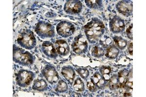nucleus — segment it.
I'll list each match as a JSON object with an SVG mask.
<instances>
[{
	"mask_svg": "<svg viewBox=\"0 0 146 97\" xmlns=\"http://www.w3.org/2000/svg\"><path fill=\"white\" fill-rule=\"evenodd\" d=\"M84 32L90 43H96L100 40L101 36L104 33V24L98 18H93L85 26Z\"/></svg>",
	"mask_w": 146,
	"mask_h": 97,
	"instance_id": "obj_1",
	"label": "nucleus"
},
{
	"mask_svg": "<svg viewBox=\"0 0 146 97\" xmlns=\"http://www.w3.org/2000/svg\"><path fill=\"white\" fill-rule=\"evenodd\" d=\"M17 42L23 48L32 49L36 46V40L33 32L27 29L19 34L17 38Z\"/></svg>",
	"mask_w": 146,
	"mask_h": 97,
	"instance_id": "obj_2",
	"label": "nucleus"
},
{
	"mask_svg": "<svg viewBox=\"0 0 146 97\" xmlns=\"http://www.w3.org/2000/svg\"><path fill=\"white\" fill-rule=\"evenodd\" d=\"M13 54L14 61L20 65L28 66L33 63V56L25 49L14 45Z\"/></svg>",
	"mask_w": 146,
	"mask_h": 97,
	"instance_id": "obj_3",
	"label": "nucleus"
},
{
	"mask_svg": "<svg viewBox=\"0 0 146 97\" xmlns=\"http://www.w3.org/2000/svg\"><path fill=\"white\" fill-rule=\"evenodd\" d=\"M35 32L42 38H52L55 36L54 27L44 21H40L37 23Z\"/></svg>",
	"mask_w": 146,
	"mask_h": 97,
	"instance_id": "obj_4",
	"label": "nucleus"
},
{
	"mask_svg": "<svg viewBox=\"0 0 146 97\" xmlns=\"http://www.w3.org/2000/svg\"><path fill=\"white\" fill-rule=\"evenodd\" d=\"M33 73L26 70L20 71L16 75V81L17 84L21 87H25L30 84L33 79Z\"/></svg>",
	"mask_w": 146,
	"mask_h": 97,
	"instance_id": "obj_5",
	"label": "nucleus"
},
{
	"mask_svg": "<svg viewBox=\"0 0 146 97\" xmlns=\"http://www.w3.org/2000/svg\"><path fill=\"white\" fill-rule=\"evenodd\" d=\"M74 24L70 22L62 21L58 23L56 26V31L60 36L67 38L73 35L75 32Z\"/></svg>",
	"mask_w": 146,
	"mask_h": 97,
	"instance_id": "obj_6",
	"label": "nucleus"
},
{
	"mask_svg": "<svg viewBox=\"0 0 146 97\" xmlns=\"http://www.w3.org/2000/svg\"><path fill=\"white\" fill-rule=\"evenodd\" d=\"M72 47L76 54H82L86 53L88 49V43L83 36L80 35L75 38Z\"/></svg>",
	"mask_w": 146,
	"mask_h": 97,
	"instance_id": "obj_7",
	"label": "nucleus"
},
{
	"mask_svg": "<svg viewBox=\"0 0 146 97\" xmlns=\"http://www.w3.org/2000/svg\"><path fill=\"white\" fill-rule=\"evenodd\" d=\"M42 74L50 84L57 82L58 80V75L55 67L51 65H47L42 70Z\"/></svg>",
	"mask_w": 146,
	"mask_h": 97,
	"instance_id": "obj_8",
	"label": "nucleus"
},
{
	"mask_svg": "<svg viewBox=\"0 0 146 97\" xmlns=\"http://www.w3.org/2000/svg\"><path fill=\"white\" fill-rule=\"evenodd\" d=\"M82 5L80 1H67L65 3L64 10L67 13L71 15L79 13L82 11Z\"/></svg>",
	"mask_w": 146,
	"mask_h": 97,
	"instance_id": "obj_9",
	"label": "nucleus"
},
{
	"mask_svg": "<svg viewBox=\"0 0 146 97\" xmlns=\"http://www.w3.org/2000/svg\"><path fill=\"white\" fill-rule=\"evenodd\" d=\"M109 25L110 30L115 34L123 32L125 28L124 20L118 16H115L111 18Z\"/></svg>",
	"mask_w": 146,
	"mask_h": 97,
	"instance_id": "obj_10",
	"label": "nucleus"
},
{
	"mask_svg": "<svg viewBox=\"0 0 146 97\" xmlns=\"http://www.w3.org/2000/svg\"><path fill=\"white\" fill-rule=\"evenodd\" d=\"M116 9L120 13L129 16L133 13V3L129 1H121L116 5Z\"/></svg>",
	"mask_w": 146,
	"mask_h": 97,
	"instance_id": "obj_11",
	"label": "nucleus"
},
{
	"mask_svg": "<svg viewBox=\"0 0 146 97\" xmlns=\"http://www.w3.org/2000/svg\"><path fill=\"white\" fill-rule=\"evenodd\" d=\"M42 51L47 56L52 58H56L58 56V53L54 45L50 42H44L42 46Z\"/></svg>",
	"mask_w": 146,
	"mask_h": 97,
	"instance_id": "obj_12",
	"label": "nucleus"
},
{
	"mask_svg": "<svg viewBox=\"0 0 146 97\" xmlns=\"http://www.w3.org/2000/svg\"><path fill=\"white\" fill-rule=\"evenodd\" d=\"M55 47L58 54L61 56H65L69 53L70 48L66 41L64 40H57L55 43Z\"/></svg>",
	"mask_w": 146,
	"mask_h": 97,
	"instance_id": "obj_13",
	"label": "nucleus"
},
{
	"mask_svg": "<svg viewBox=\"0 0 146 97\" xmlns=\"http://www.w3.org/2000/svg\"><path fill=\"white\" fill-rule=\"evenodd\" d=\"M62 74L67 81L72 84L75 77V71L70 66L63 67L62 69Z\"/></svg>",
	"mask_w": 146,
	"mask_h": 97,
	"instance_id": "obj_14",
	"label": "nucleus"
},
{
	"mask_svg": "<svg viewBox=\"0 0 146 97\" xmlns=\"http://www.w3.org/2000/svg\"><path fill=\"white\" fill-rule=\"evenodd\" d=\"M91 81L98 87V88L104 86L105 81L101 74L98 72H96L94 74L93 77L91 78Z\"/></svg>",
	"mask_w": 146,
	"mask_h": 97,
	"instance_id": "obj_15",
	"label": "nucleus"
},
{
	"mask_svg": "<svg viewBox=\"0 0 146 97\" xmlns=\"http://www.w3.org/2000/svg\"><path fill=\"white\" fill-rule=\"evenodd\" d=\"M47 84L46 81L42 78H38L34 82L32 88L35 90L43 91L46 89Z\"/></svg>",
	"mask_w": 146,
	"mask_h": 97,
	"instance_id": "obj_16",
	"label": "nucleus"
},
{
	"mask_svg": "<svg viewBox=\"0 0 146 97\" xmlns=\"http://www.w3.org/2000/svg\"><path fill=\"white\" fill-rule=\"evenodd\" d=\"M119 53V49L115 45H111L107 49L106 56L111 59H115L118 56Z\"/></svg>",
	"mask_w": 146,
	"mask_h": 97,
	"instance_id": "obj_17",
	"label": "nucleus"
},
{
	"mask_svg": "<svg viewBox=\"0 0 146 97\" xmlns=\"http://www.w3.org/2000/svg\"><path fill=\"white\" fill-rule=\"evenodd\" d=\"M129 74V72L127 69H122L119 73L118 76L119 87H124L125 84L127 81Z\"/></svg>",
	"mask_w": 146,
	"mask_h": 97,
	"instance_id": "obj_18",
	"label": "nucleus"
},
{
	"mask_svg": "<svg viewBox=\"0 0 146 97\" xmlns=\"http://www.w3.org/2000/svg\"><path fill=\"white\" fill-rule=\"evenodd\" d=\"M100 72L104 81L109 82L110 79V74L111 73V67L109 66H102L100 69Z\"/></svg>",
	"mask_w": 146,
	"mask_h": 97,
	"instance_id": "obj_19",
	"label": "nucleus"
},
{
	"mask_svg": "<svg viewBox=\"0 0 146 97\" xmlns=\"http://www.w3.org/2000/svg\"><path fill=\"white\" fill-rule=\"evenodd\" d=\"M87 6L92 9H100L102 7V1L100 0H86L85 1Z\"/></svg>",
	"mask_w": 146,
	"mask_h": 97,
	"instance_id": "obj_20",
	"label": "nucleus"
},
{
	"mask_svg": "<svg viewBox=\"0 0 146 97\" xmlns=\"http://www.w3.org/2000/svg\"><path fill=\"white\" fill-rule=\"evenodd\" d=\"M113 40L115 41L117 47H118L120 49H124L128 44L126 40H124V38L120 36H115L113 38Z\"/></svg>",
	"mask_w": 146,
	"mask_h": 97,
	"instance_id": "obj_21",
	"label": "nucleus"
},
{
	"mask_svg": "<svg viewBox=\"0 0 146 97\" xmlns=\"http://www.w3.org/2000/svg\"><path fill=\"white\" fill-rule=\"evenodd\" d=\"M109 86L111 90L118 88V87H119L118 76L117 74H113L111 77L110 78Z\"/></svg>",
	"mask_w": 146,
	"mask_h": 97,
	"instance_id": "obj_22",
	"label": "nucleus"
},
{
	"mask_svg": "<svg viewBox=\"0 0 146 97\" xmlns=\"http://www.w3.org/2000/svg\"><path fill=\"white\" fill-rule=\"evenodd\" d=\"M92 54L95 57H100L104 55V49L101 45H97L93 48Z\"/></svg>",
	"mask_w": 146,
	"mask_h": 97,
	"instance_id": "obj_23",
	"label": "nucleus"
},
{
	"mask_svg": "<svg viewBox=\"0 0 146 97\" xmlns=\"http://www.w3.org/2000/svg\"><path fill=\"white\" fill-rule=\"evenodd\" d=\"M68 89V86L66 82L63 80H60L57 84L55 90L58 93H63L66 92Z\"/></svg>",
	"mask_w": 146,
	"mask_h": 97,
	"instance_id": "obj_24",
	"label": "nucleus"
},
{
	"mask_svg": "<svg viewBox=\"0 0 146 97\" xmlns=\"http://www.w3.org/2000/svg\"><path fill=\"white\" fill-rule=\"evenodd\" d=\"M74 88L78 92H82L84 90V84L83 81L80 78H78L75 80L74 84Z\"/></svg>",
	"mask_w": 146,
	"mask_h": 97,
	"instance_id": "obj_25",
	"label": "nucleus"
},
{
	"mask_svg": "<svg viewBox=\"0 0 146 97\" xmlns=\"http://www.w3.org/2000/svg\"><path fill=\"white\" fill-rule=\"evenodd\" d=\"M76 71L83 79H86L89 75V72L86 68H78Z\"/></svg>",
	"mask_w": 146,
	"mask_h": 97,
	"instance_id": "obj_26",
	"label": "nucleus"
},
{
	"mask_svg": "<svg viewBox=\"0 0 146 97\" xmlns=\"http://www.w3.org/2000/svg\"><path fill=\"white\" fill-rule=\"evenodd\" d=\"M132 75H133L132 72L129 73L128 79H127V81L125 85V86L128 87L130 89H133V76Z\"/></svg>",
	"mask_w": 146,
	"mask_h": 97,
	"instance_id": "obj_27",
	"label": "nucleus"
},
{
	"mask_svg": "<svg viewBox=\"0 0 146 97\" xmlns=\"http://www.w3.org/2000/svg\"><path fill=\"white\" fill-rule=\"evenodd\" d=\"M87 87L89 90L91 92H95V91L98 88V87H97L95 84L92 82L91 81L87 82Z\"/></svg>",
	"mask_w": 146,
	"mask_h": 97,
	"instance_id": "obj_28",
	"label": "nucleus"
},
{
	"mask_svg": "<svg viewBox=\"0 0 146 97\" xmlns=\"http://www.w3.org/2000/svg\"><path fill=\"white\" fill-rule=\"evenodd\" d=\"M133 24H131V25L129 26L127 29L126 33L127 36L128 38H129V39L131 40H133Z\"/></svg>",
	"mask_w": 146,
	"mask_h": 97,
	"instance_id": "obj_29",
	"label": "nucleus"
},
{
	"mask_svg": "<svg viewBox=\"0 0 146 97\" xmlns=\"http://www.w3.org/2000/svg\"><path fill=\"white\" fill-rule=\"evenodd\" d=\"M128 51L129 54L131 55H133V43H130L129 45L128 46Z\"/></svg>",
	"mask_w": 146,
	"mask_h": 97,
	"instance_id": "obj_30",
	"label": "nucleus"
},
{
	"mask_svg": "<svg viewBox=\"0 0 146 97\" xmlns=\"http://www.w3.org/2000/svg\"><path fill=\"white\" fill-rule=\"evenodd\" d=\"M124 96H126V97H129V96H131V95L129 94H126V93H125L124 94Z\"/></svg>",
	"mask_w": 146,
	"mask_h": 97,
	"instance_id": "obj_31",
	"label": "nucleus"
}]
</instances>
